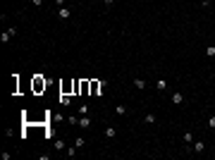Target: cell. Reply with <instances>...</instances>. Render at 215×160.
<instances>
[{"label": "cell", "instance_id": "cell-1", "mask_svg": "<svg viewBox=\"0 0 215 160\" xmlns=\"http://www.w3.org/2000/svg\"><path fill=\"white\" fill-rule=\"evenodd\" d=\"M105 84H108V81H103V79H93V81H91V89H89V93H91V96H96V98H100V96H103V89H105Z\"/></svg>", "mask_w": 215, "mask_h": 160}, {"label": "cell", "instance_id": "cell-2", "mask_svg": "<svg viewBox=\"0 0 215 160\" xmlns=\"http://www.w3.org/2000/svg\"><path fill=\"white\" fill-rule=\"evenodd\" d=\"M15 34H17V27H10L7 31H2V36H0V41H2V43H10Z\"/></svg>", "mask_w": 215, "mask_h": 160}, {"label": "cell", "instance_id": "cell-3", "mask_svg": "<svg viewBox=\"0 0 215 160\" xmlns=\"http://www.w3.org/2000/svg\"><path fill=\"white\" fill-rule=\"evenodd\" d=\"M79 127L81 129H91V127H93V120H91L89 115H81L79 117Z\"/></svg>", "mask_w": 215, "mask_h": 160}, {"label": "cell", "instance_id": "cell-4", "mask_svg": "<svg viewBox=\"0 0 215 160\" xmlns=\"http://www.w3.org/2000/svg\"><path fill=\"white\" fill-rule=\"evenodd\" d=\"M45 86H48V81H45V79H41V77H36V79H34V91H36V93L43 91Z\"/></svg>", "mask_w": 215, "mask_h": 160}, {"label": "cell", "instance_id": "cell-5", "mask_svg": "<svg viewBox=\"0 0 215 160\" xmlns=\"http://www.w3.org/2000/svg\"><path fill=\"white\" fill-rule=\"evenodd\" d=\"M70 17H72V10L70 7H57V19L65 22V19H70Z\"/></svg>", "mask_w": 215, "mask_h": 160}, {"label": "cell", "instance_id": "cell-6", "mask_svg": "<svg viewBox=\"0 0 215 160\" xmlns=\"http://www.w3.org/2000/svg\"><path fill=\"white\" fill-rule=\"evenodd\" d=\"M182 139H184V143H187V151H191V143H194V134H191V132H184V134H182Z\"/></svg>", "mask_w": 215, "mask_h": 160}, {"label": "cell", "instance_id": "cell-7", "mask_svg": "<svg viewBox=\"0 0 215 160\" xmlns=\"http://www.w3.org/2000/svg\"><path fill=\"white\" fill-rule=\"evenodd\" d=\"M170 100H172V105H182V103H184V96H182V93H172Z\"/></svg>", "mask_w": 215, "mask_h": 160}, {"label": "cell", "instance_id": "cell-8", "mask_svg": "<svg viewBox=\"0 0 215 160\" xmlns=\"http://www.w3.org/2000/svg\"><path fill=\"white\" fill-rule=\"evenodd\" d=\"M191 151H194V153H203V151H206V141H196L194 146H191Z\"/></svg>", "mask_w": 215, "mask_h": 160}, {"label": "cell", "instance_id": "cell-9", "mask_svg": "<svg viewBox=\"0 0 215 160\" xmlns=\"http://www.w3.org/2000/svg\"><path fill=\"white\" fill-rule=\"evenodd\" d=\"M103 134H105V139H115V136H117V132H115V127H112V124H108Z\"/></svg>", "mask_w": 215, "mask_h": 160}, {"label": "cell", "instance_id": "cell-10", "mask_svg": "<svg viewBox=\"0 0 215 160\" xmlns=\"http://www.w3.org/2000/svg\"><path fill=\"white\" fill-rule=\"evenodd\" d=\"M77 153H79V148H77V146H67V151H65V155H67V158H74Z\"/></svg>", "mask_w": 215, "mask_h": 160}, {"label": "cell", "instance_id": "cell-11", "mask_svg": "<svg viewBox=\"0 0 215 160\" xmlns=\"http://www.w3.org/2000/svg\"><path fill=\"white\" fill-rule=\"evenodd\" d=\"M70 103H72L70 93H60V105H70Z\"/></svg>", "mask_w": 215, "mask_h": 160}, {"label": "cell", "instance_id": "cell-12", "mask_svg": "<svg viewBox=\"0 0 215 160\" xmlns=\"http://www.w3.org/2000/svg\"><path fill=\"white\" fill-rule=\"evenodd\" d=\"M53 146H55V151H67V146H65V141H62V139H57V141H55Z\"/></svg>", "mask_w": 215, "mask_h": 160}, {"label": "cell", "instance_id": "cell-13", "mask_svg": "<svg viewBox=\"0 0 215 160\" xmlns=\"http://www.w3.org/2000/svg\"><path fill=\"white\" fill-rule=\"evenodd\" d=\"M158 91H167V79H158Z\"/></svg>", "mask_w": 215, "mask_h": 160}, {"label": "cell", "instance_id": "cell-14", "mask_svg": "<svg viewBox=\"0 0 215 160\" xmlns=\"http://www.w3.org/2000/svg\"><path fill=\"white\" fill-rule=\"evenodd\" d=\"M143 122L146 124H155V115H143Z\"/></svg>", "mask_w": 215, "mask_h": 160}, {"label": "cell", "instance_id": "cell-15", "mask_svg": "<svg viewBox=\"0 0 215 160\" xmlns=\"http://www.w3.org/2000/svg\"><path fill=\"white\" fill-rule=\"evenodd\" d=\"M134 86H136V89H146V81H143V79H134Z\"/></svg>", "mask_w": 215, "mask_h": 160}, {"label": "cell", "instance_id": "cell-16", "mask_svg": "<svg viewBox=\"0 0 215 160\" xmlns=\"http://www.w3.org/2000/svg\"><path fill=\"white\" fill-rule=\"evenodd\" d=\"M206 55H208V57H215V45H208V48H206Z\"/></svg>", "mask_w": 215, "mask_h": 160}, {"label": "cell", "instance_id": "cell-17", "mask_svg": "<svg viewBox=\"0 0 215 160\" xmlns=\"http://www.w3.org/2000/svg\"><path fill=\"white\" fill-rule=\"evenodd\" d=\"M89 112H91L89 105H81V107H79V115H89Z\"/></svg>", "mask_w": 215, "mask_h": 160}, {"label": "cell", "instance_id": "cell-18", "mask_svg": "<svg viewBox=\"0 0 215 160\" xmlns=\"http://www.w3.org/2000/svg\"><path fill=\"white\" fill-rule=\"evenodd\" d=\"M67 122H70V124H79V117H74V115H70V117H67Z\"/></svg>", "mask_w": 215, "mask_h": 160}, {"label": "cell", "instance_id": "cell-19", "mask_svg": "<svg viewBox=\"0 0 215 160\" xmlns=\"http://www.w3.org/2000/svg\"><path fill=\"white\" fill-rule=\"evenodd\" d=\"M115 112H117V115H124L127 107H124V105H117V107H115Z\"/></svg>", "mask_w": 215, "mask_h": 160}, {"label": "cell", "instance_id": "cell-20", "mask_svg": "<svg viewBox=\"0 0 215 160\" xmlns=\"http://www.w3.org/2000/svg\"><path fill=\"white\" fill-rule=\"evenodd\" d=\"M84 143H86V141H84V139H81V136H79V139L74 141V146H77V148H84Z\"/></svg>", "mask_w": 215, "mask_h": 160}, {"label": "cell", "instance_id": "cell-21", "mask_svg": "<svg viewBox=\"0 0 215 160\" xmlns=\"http://www.w3.org/2000/svg\"><path fill=\"white\" fill-rule=\"evenodd\" d=\"M208 127H210V129H215V115L210 117V120H208Z\"/></svg>", "mask_w": 215, "mask_h": 160}, {"label": "cell", "instance_id": "cell-22", "mask_svg": "<svg viewBox=\"0 0 215 160\" xmlns=\"http://www.w3.org/2000/svg\"><path fill=\"white\" fill-rule=\"evenodd\" d=\"M31 5H36V7H41V5H43V0H31Z\"/></svg>", "mask_w": 215, "mask_h": 160}, {"label": "cell", "instance_id": "cell-23", "mask_svg": "<svg viewBox=\"0 0 215 160\" xmlns=\"http://www.w3.org/2000/svg\"><path fill=\"white\" fill-rule=\"evenodd\" d=\"M65 2H67V0H55V5H57V7H65Z\"/></svg>", "mask_w": 215, "mask_h": 160}, {"label": "cell", "instance_id": "cell-24", "mask_svg": "<svg viewBox=\"0 0 215 160\" xmlns=\"http://www.w3.org/2000/svg\"><path fill=\"white\" fill-rule=\"evenodd\" d=\"M112 2H115V0H103V5H105V7H110Z\"/></svg>", "mask_w": 215, "mask_h": 160}]
</instances>
